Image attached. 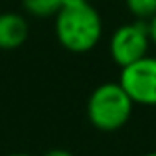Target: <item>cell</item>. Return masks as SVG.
Masks as SVG:
<instances>
[{"label": "cell", "mask_w": 156, "mask_h": 156, "mask_svg": "<svg viewBox=\"0 0 156 156\" xmlns=\"http://www.w3.org/2000/svg\"><path fill=\"white\" fill-rule=\"evenodd\" d=\"M55 38L63 50L87 53L103 38V20L89 2L65 6L55 14Z\"/></svg>", "instance_id": "cell-1"}, {"label": "cell", "mask_w": 156, "mask_h": 156, "mask_svg": "<svg viewBox=\"0 0 156 156\" xmlns=\"http://www.w3.org/2000/svg\"><path fill=\"white\" fill-rule=\"evenodd\" d=\"M142 156H156V152H146V154H142Z\"/></svg>", "instance_id": "cell-12"}, {"label": "cell", "mask_w": 156, "mask_h": 156, "mask_svg": "<svg viewBox=\"0 0 156 156\" xmlns=\"http://www.w3.org/2000/svg\"><path fill=\"white\" fill-rule=\"evenodd\" d=\"M125 6L134 16V20L148 22L156 14V0H125Z\"/></svg>", "instance_id": "cell-7"}, {"label": "cell", "mask_w": 156, "mask_h": 156, "mask_svg": "<svg viewBox=\"0 0 156 156\" xmlns=\"http://www.w3.org/2000/svg\"><path fill=\"white\" fill-rule=\"evenodd\" d=\"M150 44H152V40H150L148 32V22L134 20L129 24H121L109 40L111 59L119 67H126V65L138 61L140 57L148 55Z\"/></svg>", "instance_id": "cell-3"}, {"label": "cell", "mask_w": 156, "mask_h": 156, "mask_svg": "<svg viewBox=\"0 0 156 156\" xmlns=\"http://www.w3.org/2000/svg\"><path fill=\"white\" fill-rule=\"evenodd\" d=\"M22 8L34 18H55L61 10V0H22Z\"/></svg>", "instance_id": "cell-6"}, {"label": "cell", "mask_w": 156, "mask_h": 156, "mask_svg": "<svg viewBox=\"0 0 156 156\" xmlns=\"http://www.w3.org/2000/svg\"><path fill=\"white\" fill-rule=\"evenodd\" d=\"M134 101L119 81L101 83L87 99V119L93 129L101 133L121 130L133 115Z\"/></svg>", "instance_id": "cell-2"}, {"label": "cell", "mask_w": 156, "mask_h": 156, "mask_svg": "<svg viewBox=\"0 0 156 156\" xmlns=\"http://www.w3.org/2000/svg\"><path fill=\"white\" fill-rule=\"evenodd\" d=\"M148 32H150V40H152V44L156 46V14L148 20Z\"/></svg>", "instance_id": "cell-8"}, {"label": "cell", "mask_w": 156, "mask_h": 156, "mask_svg": "<svg viewBox=\"0 0 156 156\" xmlns=\"http://www.w3.org/2000/svg\"><path fill=\"white\" fill-rule=\"evenodd\" d=\"M28 20L18 12H0V50H18L28 40Z\"/></svg>", "instance_id": "cell-5"}, {"label": "cell", "mask_w": 156, "mask_h": 156, "mask_svg": "<svg viewBox=\"0 0 156 156\" xmlns=\"http://www.w3.org/2000/svg\"><path fill=\"white\" fill-rule=\"evenodd\" d=\"M44 156H73L69 150H65V148H51V150H48Z\"/></svg>", "instance_id": "cell-9"}, {"label": "cell", "mask_w": 156, "mask_h": 156, "mask_svg": "<svg viewBox=\"0 0 156 156\" xmlns=\"http://www.w3.org/2000/svg\"><path fill=\"white\" fill-rule=\"evenodd\" d=\"M119 83L125 87L134 105L156 107V57L144 55L134 63L121 67Z\"/></svg>", "instance_id": "cell-4"}, {"label": "cell", "mask_w": 156, "mask_h": 156, "mask_svg": "<svg viewBox=\"0 0 156 156\" xmlns=\"http://www.w3.org/2000/svg\"><path fill=\"white\" fill-rule=\"evenodd\" d=\"M6 156H30V154H26V152H12V154H6Z\"/></svg>", "instance_id": "cell-11"}, {"label": "cell", "mask_w": 156, "mask_h": 156, "mask_svg": "<svg viewBox=\"0 0 156 156\" xmlns=\"http://www.w3.org/2000/svg\"><path fill=\"white\" fill-rule=\"evenodd\" d=\"M83 2H89V0H61V8H65V6H77V4H83Z\"/></svg>", "instance_id": "cell-10"}]
</instances>
